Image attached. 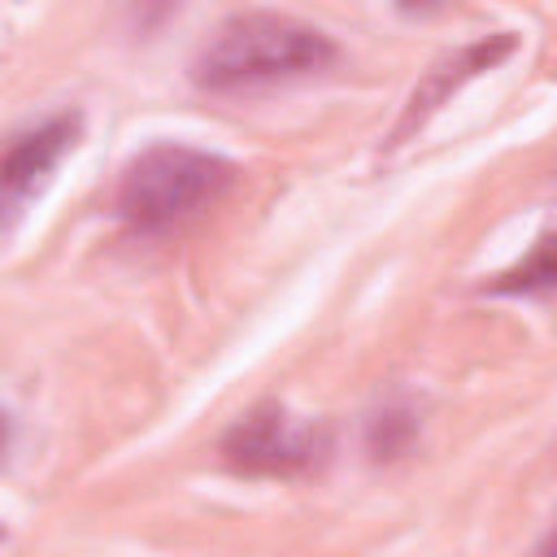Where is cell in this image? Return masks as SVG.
<instances>
[{
    "instance_id": "cell-1",
    "label": "cell",
    "mask_w": 557,
    "mask_h": 557,
    "mask_svg": "<svg viewBox=\"0 0 557 557\" xmlns=\"http://www.w3.org/2000/svg\"><path fill=\"white\" fill-rule=\"evenodd\" d=\"M339 61V44L287 13L248 9L231 13L213 26V35L191 57V83L213 96L296 83L309 74H322Z\"/></svg>"
},
{
    "instance_id": "cell-2",
    "label": "cell",
    "mask_w": 557,
    "mask_h": 557,
    "mask_svg": "<svg viewBox=\"0 0 557 557\" xmlns=\"http://www.w3.org/2000/svg\"><path fill=\"white\" fill-rule=\"evenodd\" d=\"M239 170L191 144H148L117 178L113 213L139 235H165L187 218L205 213L235 187Z\"/></svg>"
},
{
    "instance_id": "cell-3",
    "label": "cell",
    "mask_w": 557,
    "mask_h": 557,
    "mask_svg": "<svg viewBox=\"0 0 557 557\" xmlns=\"http://www.w3.org/2000/svg\"><path fill=\"white\" fill-rule=\"evenodd\" d=\"M218 453L239 474L287 479V474H305L326 461L331 431L322 422H292V413L283 405L265 400V405H252L248 413H239L222 431Z\"/></svg>"
},
{
    "instance_id": "cell-4",
    "label": "cell",
    "mask_w": 557,
    "mask_h": 557,
    "mask_svg": "<svg viewBox=\"0 0 557 557\" xmlns=\"http://www.w3.org/2000/svg\"><path fill=\"white\" fill-rule=\"evenodd\" d=\"M78 135H83L78 109H57L9 135V144L0 148V231H9L26 213V205L44 191V183L78 144Z\"/></svg>"
},
{
    "instance_id": "cell-5",
    "label": "cell",
    "mask_w": 557,
    "mask_h": 557,
    "mask_svg": "<svg viewBox=\"0 0 557 557\" xmlns=\"http://www.w3.org/2000/svg\"><path fill=\"white\" fill-rule=\"evenodd\" d=\"M513 52V35H487V39H474V44H466V48H457L453 57H444V61H435L431 70H426V78L409 91V100H405V113H400V122L392 126V144H400L405 135H413L461 83H470L474 74H483V70H492L496 61H505Z\"/></svg>"
},
{
    "instance_id": "cell-6",
    "label": "cell",
    "mask_w": 557,
    "mask_h": 557,
    "mask_svg": "<svg viewBox=\"0 0 557 557\" xmlns=\"http://www.w3.org/2000/svg\"><path fill=\"white\" fill-rule=\"evenodd\" d=\"M418 431H422L418 409H413L405 396H392V400H383V405L370 413V422H366V453H370L374 461H396V457H405V453L413 448Z\"/></svg>"
},
{
    "instance_id": "cell-7",
    "label": "cell",
    "mask_w": 557,
    "mask_h": 557,
    "mask_svg": "<svg viewBox=\"0 0 557 557\" xmlns=\"http://www.w3.org/2000/svg\"><path fill=\"white\" fill-rule=\"evenodd\" d=\"M553 287V248H548V235H540V244L531 248V257L522 261V265H513V270H505V274H496L492 283H487V292H496V296H527V292H548Z\"/></svg>"
},
{
    "instance_id": "cell-8",
    "label": "cell",
    "mask_w": 557,
    "mask_h": 557,
    "mask_svg": "<svg viewBox=\"0 0 557 557\" xmlns=\"http://www.w3.org/2000/svg\"><path fill=\"white\" fill-rule=\"evenodd\" d=\"M183 0H131V30L135 35H152L161 30L174 13H178Z\"/></svg>"
},
{
    "instance_id": "cell-9",
    "label": "cell",
    "mask_w": 557,
    "mask_h": 557,
    "mask_svg": "<svg viewBox=\"0 0 557 557\" xmlns=\"http://www.w3.org/2000/svg\"><path fill=\"white\" fill-rule=\"evenodd\" d=\"M448 0H396V9L405 13V17H422V13H435V9H444Z\"/></svg>"
},
{
    "instance_id": "cell-10",
    "label": "cell",
    "mask_w": 557,
    "mask_h": 557,
    "mask_svg": "<svg viewBox=\"0 0 557 557\" xmlns=\"http://www.w3.org/2000/svg\"><path fill=\"white\" fill-rule=\"evenodd\" d=\"M9 444H13V422H9V413L0 409V457L9 453Z\"/></svg>"
},
{
    "instance_id": "cell-11",
    "label": "cell",
    "mask_w": 557,
    "mask_h": 557,
    "mask_svg": "<svg viewBox=\"0 0 557 557\" xmlns=\"http://www.w3.org/2000/svg\"><path fill=\"white\" fill-rule=\"evenodd\" d=\"M0 540H4V531H0Z\"/></svg>"
}]
</instances>
